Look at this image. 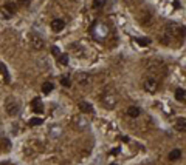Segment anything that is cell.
<instances>
[{
	"label": "cell",
	"instance_id": "1",
	"mask_svg": "<svg viewBox=\"0 0 186 165\" xmlns=\"http://www.w3.org/2000/svg\"><path fill=\"white\" fill-rule=\"evenodd\" d=\"M91 36L95 37L96 40H104L105 37H107L109 34V28H107V25H104L101 22H96L95 25L91 26Z\"/></svg>",
	"mask_w": 186,
	"mask_h": 165
},
{
	"label": "cell",
	"instance_id": "2",
	"mask_svg": "<svg viewBox=\"0 0 186 165\" xmlns=\"http://www.w3.org/2000/svg\"><path fill=\"white\" fill-rule=\"evenodd\" d=\"M166 34L169 36V37H183L184 36V26H181V25H178V23H175V22H169L168 25H166Z\"/></svg>",
	"mask_w": 186,
	"mask_h": 165
},
{
	"label": "cell",
	"instance_id": "3",
	"mask_svg": "<svg viewBox=\"0 0 186 165\" xmlns=\"http://www.w3.org/2000/svg\"><path fill=\"white\" fill-rule=\"evenodd\" d=\"M102 106L107 108V109H113L116 105V96L113 93H105V96L102 97Z\"/></svg>",
	"mask_w": 186,
	"mask_h": 165
},
{
	"label": "cell",
	"instance_id": "4",
	"mask_svg": "<svg viewBox=\"0 0 186 165\" xmlns=\"http://www.w3.org/2000/svg\"><path fill=\"white\" fill-rule=\"evenodd\" d=\"M30 43H31V46H33L34 49H42V48L45 46V40H44V37H41L39 34L33 33V34L30 36Z\"/></svg>",
	"mask_w": 186,
	"mask_h": 165
},
{
	"label": "cell",
	"instance_id": "5",
	"mask_svg": "<svg viewBox=\"0 0 186 165\" xmlns=\"http://www.w3.org/2000/svg\"><path fill=\"white\" fill-rule=\"evenodd\" d=\"M143 88L148 93H155L158 90V80L155 77H148L143 82Z\"/></svg>",
	"mask_w": 186,
	"mask_h": 165
},
{
	"label": "cell",
	"instance_id": "6",
	"mask_svg": "<svg viewBox=\"0 0 186 165\" xmlns=\"http://www.w3.org/2000/svg\"><path fill=\"white\" fill-rule=\"evenodd\" d=\"M76 80H78V84L81 85V87H88L91 82H93V77L88 73H78L76 74Z\"/></svg>",
	"mask_w": 186,
	"mask_h": 165
},
{
	"label": "cell",
	"instance_id": "7",
	"mask_svg": "<svg viewBox=\"0 0 186 165\" xmlns=\"http://www.w3.org/2000/svg\"><path fill=\"white\" fill-rule=\"evenodd\" d=\"M5 109H6V113H8L9 116H16V114H19V111H20V103L16 102V100H9V102L5 105Z\"/></svg>",
	"mask_w": 186,
	"mask_h": 165
},
{
	"label": "cell",
	"instance_id": "8",
	"mask_svg": "<svg viewBox=\"0 0 186 165\" xmlns=\"http://www.w3.org/2000/svg\"><path fill=\"white\" fill-rule=\"evenodd\" d=\"M75 127L78 128V130H88V127H90V123H88V120L85 119V116H76L75 117Z\"/></svg>",
	"mask_w": 186,
	"mask_h": 165
},
{
	"label": "cell",
	"instance_id": "9",
	"mask_svg": "<svg viewBox=\"0 0 186 165\" xmlns=\"http://www.w3.org/2000/svg\"><path fill=\"white\" fill-rule=\"evenodd\" d=\"M140 23L143 26H151L154 23V16L151 14L149 11H144L143 14H141V19H140Z\"/></svg>",
	"mask_w": 186,
	"mask_h": 165
},
{
	"label": "cell",
	"instance_id": "10",
	"mask_svg": "<svg viewBox=\"0 0 186 165\" xmlns=\"http://www.w3.org/2000/svg\"><path fill=\"white\" fill-rule=\"evenodd\" d=\"M31 109H33L36 114H42L44 113V103L41 102V99H39V97H36L31 102Z\"/></svg>",
	"mask_w": 186,
	"mask_h": 165
},
{
	"label": "cell",
	"instance_id": "11",
	"mask_svg": "<svg viewBox=\"0 0 186 165\" xmlns=\"http://www.w3.org/2000/svg\"><path fill=\"white\" fill-rule=\"evenodd\" d=\"M64 28H65V22L62 19H55L51 22V30L55 33H61Z\"/></svg>",
	"mask_w": 186,
	"mask_h": 165
},
{
	"label": "cell",
	"instance_id": "12",
	"mask_svg": "<svg viewBox=\"0 0 186 165\" xmlns=\"http://www.w3.org/2000/svg\"><path fill=\"white\" fill-rule=\"evenodd\" d=\"M79 109H81V113H84V114H88V113H93L95 109H93V105L91 103H88V102H85V100H82V102H79Z\"/></svg>",
	"mask_w": 186,
	"mask_h": 165
},
{
	"label": "cell",
	"instance_id": "13",
	"mask_svg": "<svg viewBox=\"0 0 186 165\" xmlns=\"http://www.w3.org/2000/svg\"><path fill=\"white\" fill-rule=\"evenodd\" d=\"M5 12H6V19H9L12 14L16 12V9H17V6H16V3H12V2H8V3H5Z\"/></svg>",
	"mask_w": 186,
	"mask_h": 165
},
{
	"label": "cell",
	"instance_id": "14",
	"mask_svg": "<svg viewBox=\"0 0 186 165\" xmlns=\"http://www.w3.org/2000/svg\"><path fill=\"white\" fill-rule=\"evenodd\" d=\"M127 116H130V117H138V116H141V109L138 108V106H129L127 108Z\"/></svg>",
	"mask_w": 186,
	"mask_h": 165
},
{
	"label": "cell",
	"instance_id": "15",
	"mask_svg": "<svg viewBox=\"0 0 186 165\" xmlns=\"http://www.w3.org/2000/svg\"><path fill=\"white\" fill-rule=\"evenodd\" d=\"M180 157H181V151H180L178 148L172 150L171 153H169V160H178Z\"/></svg>",
	"mask_w": 186,
	"mask_h": 165
},
{
	"label": "cell",
	"instance_id": "16",
	"mask_svg": "<svg viewBox=\"0 0 186 165\" xmlns=\"http://www.w3.org/2000/svg\"><path fill=\"white\" fill-rule=\"evenodd\" d=\"M175 128H177L178 131H183V133H184V131H186V119H183V117L178 119L177 123H175Z\"/></svg>",
	"mask_w": 186,
	"mask_h": 165
},
{
	"label": "cell",
	"instance_id": "17",
	"mask_svg": "<svg viewBox=\"0 0 186 165\" xmlns=\"http://www.w3.org/2000/svg\"><path fill=\"white\" fill-rule=\"evenodd\" d=\"M53 88H55V85H53L51 82H45V84L42 85V91H44V94H50V93L53 91Z\"/></svg>",
	"mask_w": 186,
	"mask_h": 165
},
{
	"label": "cell",
	"instance_id": "18",
	"mask_svg": "<svg viewBox=\"0 0 186 165\" xmlns=\"http://www.w3.org/2000/svg\"><path fill=\"white\" fill-rule=\"evenodd\" d=\"M58 60H59V63H61V65H68V62H70V56H68V54H61V56L58 57Z\"/></svg>",
	"mask_w": 186,
	"mask_h": 165
},
{
	"label": "cell",
	"instance_id": "19",
	"mask_svg": "<svg viewBox=\"0 0 186 165\" xmlns=\"http://www.w3.org/2000/svg\"><path fill=\"white\" fill-rule=\"evenodd\" d=\"M44 123V120L41 119V117H33L30 122H28V125L30 127H37V125H42Z\"/></svg>",
	"mask_w": 186,
	"mask_h": 165
},
{
	"label": "cell",
	"instance_id": "20",
	"mask_svg": "<svg viewBox=\"0 0 186 165\" xmlns=\"http://www.w3.org/2000/svg\"><path fill=\"white\" fill-rule=\"evenodd\" d=\"M137 42H138V45H141V46H148V45H151V39H148V37H140V39H137Z\"/></svg>",
	"mask_w": 186,
	"mask_h": 165
},
{
	"label": "cell",
	"instance_id": "21",
	"mask_svg": "<svg viewBox=\"0 0 186 165\" xmlns=\"http://www.w3.org/2000/svg\"><path fill=\"white\" fill-rule=\"evenodd\" d=\"M61 84H62V87L68 88V87L71 85V80H70V77H68V76H62V77H61Z\"/></svg>",
	"mask_w": 186,
	"mask_h": 165
},
{
	"label": "cell",
	"instance_id": "22",
	"mask_svg": "<svg viewBox=\"0 0 186 165\" xmlns=\"http://www.w3.org/2000/svg\"><path fill=\"white\" fill-rule=\"evenodd\" d=\"M105 5V0H93V8L95 9H101Z\"/></svg>",
	"mask_w": 186,
	"mask_h": 165
},
{
	"label": "cell",
	"instance_id": "23",
	"mask_svg": "<svg viewBox=\"0 0 186 165\" xmlns=\"http://www.w3.org/2000/svg\"><path fill=\"white\" fill-rule=\"evenodd\" d=\"M62 130L61 127H51V136H61Z\"/></svg>",
	"mask_w": 186,
	"mask_h": 165
},
{
	"label": "cell",
	"instance_id": "24",
	"mask_svg": "<svg viewBox=\"0 0 186 165\" xmlns=\"http://www.w3.org/2000/svg\"><path fill=\"white\" fill-rule=\"evenodd\" d=\"M183 93H184V90H181V88H178L175 91V99L177 100H183Z\"/></svg>",
	"mask_w": 186,
	"mask_h": 165
},
{
	"label": "cell",
	"instance_id": "25",
	"mask_svg": "<svg viewBox=\"0 0 186 165\" xmlns=\"http://www.w3.org/2000/svg\"><path fill=\"white\" fill-rule=\"evenodd\" d=\"M51 52H53V56H56V57L61 56V49H59L58 46H53V48H51Z\"/></svg>",
	"mask_w": 186,
	"mask_h": 165
},
{
	"label": "cell",
	"instance_id": "26",
	"mask_svg": "<svg viewBox=\"0 0 186 165\" xmlns=\"http://www.w3.org/2000/svg\"><path fill=\"white\" fill-rule=\"evenodd\" d=\"M19 5H30V0H19Z\"/></svg>",
	"mask_w": 186,
	"mask_h": 165
},
{
	"label": "cell",
	"instance_id": "27",
	"mask_svg": "<svg viewBox=\"0 0 186 165\" xmlns=\"http://www.w3.org/2000/svg\"><path fill=\"white\" fill-rule=\"evenodd\" d=\"M118 153H119V148H113V150H112V154H113V156L118 154Z\"/></svg>",
	"mask_w": 186,
	"mask_h": 165
},
{
	"label": "cell",
	"instance_id": "28",
	"mask_svg": "<svg viewBox=\"0 0 186 165\" xmlns=\"http://www.w3.org/2000/svg\"><path fill=\"white\" fill-rule=\"evenodd\" d=\"M181 102H186V90H184V93H183V100Z\"/></svg>",
	"mask_w": 186,
	"mask_h": 165
},
{
	"label": "cell",
	"instance_id": "29",
	"mask_svg": "<svg viewBox=\"0 0 186 165\" xmlns=\"http://www.w3.org/2000/svg\"><path fill=\"white\" fill-rule=\"evenodd\" d=\"M124 2H126V3H130V2H132V0H124Z\"/></svg>",
	"mask_w": 186,
	"mask_h": 165
},
{
	"label": "cell",
	"instance_id": "30",
	"mask_svg": "<svg viewBox=\"0 0 186 165\" xmlns=\"http://www.w3.org/2000/svg\"><path fill=\"white\" fill-rule=\"evenodd\" d=\"M110 165H116V163H110Z\"/></svg>",
	"mask_w": 186,
	"mask_h": 165
}]
</instances>
